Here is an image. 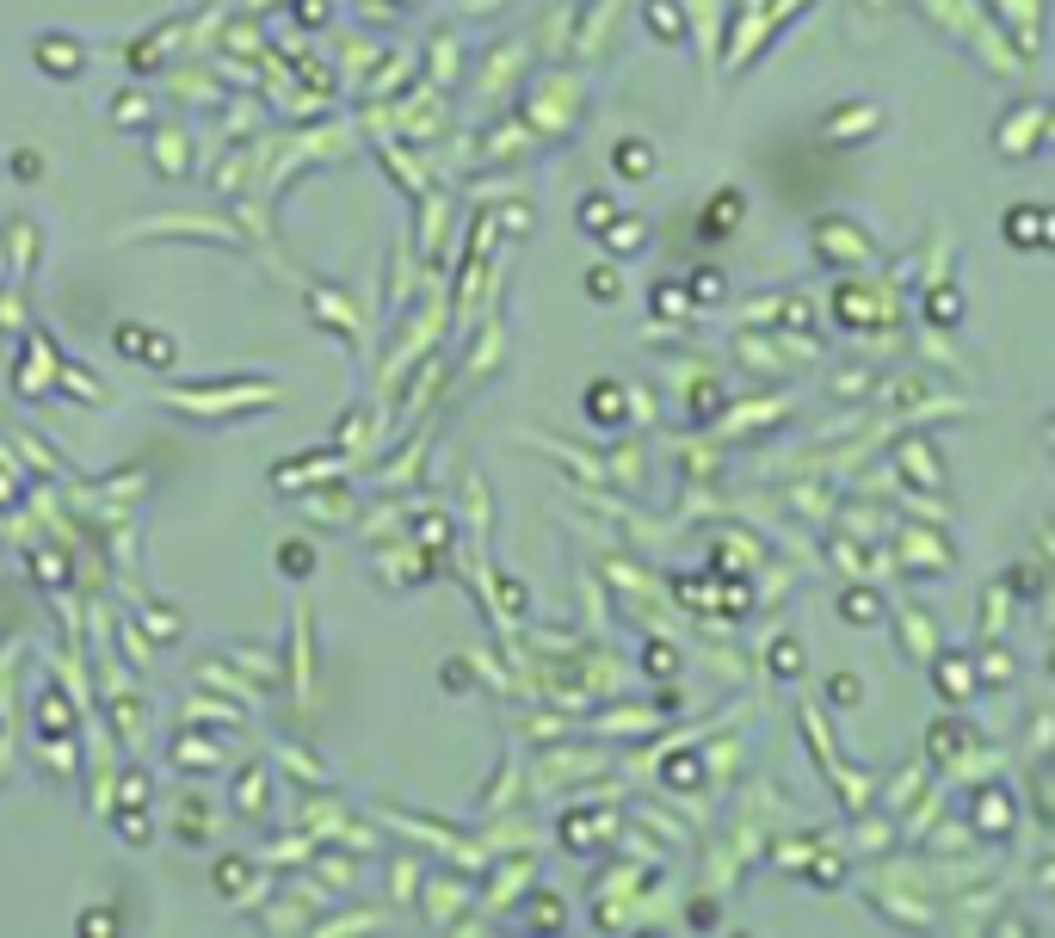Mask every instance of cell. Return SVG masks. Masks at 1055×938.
<instances>
[{
	"label": "cell",
	"mask_w": 1055,
	"mask_h": 938,
	"mask_svg": "<svg viewBox=\"0 0 1055 938\" xmlns=\"http://www.w3.org/2000/svg\"><path fill=\"white\" fill-rule=\"evenodd\" d=\"M278 562H284V574H309V568H315V550H309V544H284Z\"/></svg>",
	"instance_id": "cell-1"
},
{
	"label": "cell",
	"mask_w": 1055,
	"mask_h": 938,
	"mask_svg": "<svg viewBox=\"0 0 1055 938\" xmlns=\"http://www.w3.org/2000/svg\"><path fill=\"white\" fill-rule=\"evenodd\" d=\"M118 346H124V352H149V340H142L136 328H124V334H118ZM155 358L167 365V358H173V346H167V340H155Z\"/></svg>",
	"instance_id": "cell-2"
}]
</instances>
